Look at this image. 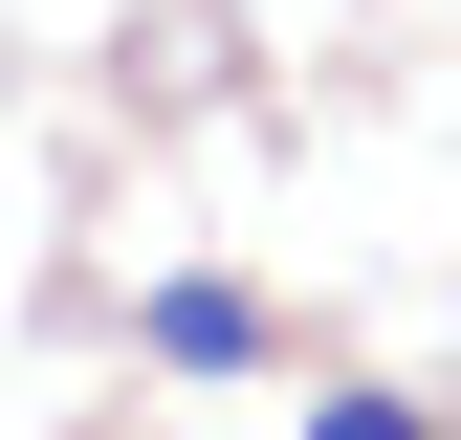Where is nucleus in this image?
<instances>
[{"label":"nucleus","instance_id":"f257e3e1","mask_svg":"<svg viewBox=\"0 0 461 440\" xmlns=\"http://www.w3.org/2000/svg\"><path fill=\"white\" fill-rule=\"evenodd\" d=\"M154 353H176V374H242L264 308H242V287H154Z\"/></svg>","mask_w":461,"mask_h":440},{"label":"nucleus","instance_id":"f03ea898","mask_svg":"<svg viewBox=\"0 0 461 440\" xmlns=\"http://www.w3.org/2000/svg\"><path fill=\"white\" fill-rule=\"evenodd\" d=\"M308 440H439V418H395V397H308Z\"/></svg>","mask_w":461,"mask_h":440}]
</instances>
